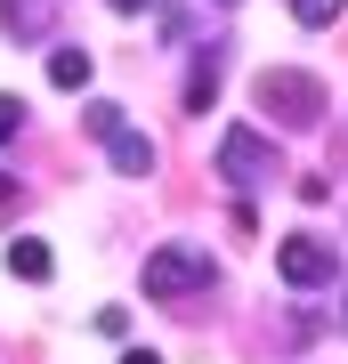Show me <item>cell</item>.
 I'll return each instance as SVG.
<instances>
[{
    "mask_svg": "<svg viewBox=\"0 0 348 364\" xmlns=\"http://www.w3.org/2000/svg\"><path fill=\"white\" fill-rule=\"evenodd\" d=\"M251 105L268 122H284V130H316V122H324V81L300 73V65H268L251 81Z\"/></svg>",
    "mask_w": 348,
    "mask_h": 364,
    "instance_id": "1",
    "label": "cell"
},
{
    "mask_svg": "<svg viewBox=\"0 0 348 364\" xmlns=\"http://www.w3.org/2000/svg\"><path fill=\"white\" fill-rule=\"evenodd\" d=\"M211 284V251L203 243H162L146 251V299H186Z\"/></svg>",
    "mask_w": 348,
    "mask_h": 364,
    "instance_id": "2",
    "label": "cell"
},
{
    "mask_svg": "<svg viewBox=\"0 0 348 364\" xmlns=\"http://www.w3.org/2000/svg\"><path fill=\"white\" fill-rule=\"evenodd\" d=\"M275 275H284L292 291H316V284L340 275V251L316 243V235H284V243H275Z\"/></svg>",
    "mask_w": 348,
    "mask_h": 364,
    "instance_id": "3",
    "label": "cell"
},
{
    "mask_svg": "<svg viewBox=\"0 0 348 364\" xmlns=\"http://www.w3.org/2000/svg\"><path fill=\"white\" fill-rule=\"evenodd\" d=\"M219 178H227V186H259V178H275V146L259 138V130H227V138H219Z\"/></svg>",
    "mask_w": 348,
    "mask_h": 364,
    "instance_id": "4",
    "label": "cell"
},
{
    "mask_svg": "<svg viewBox=\"0 0 348 364\" xmlns=\"http://www.w3.org/2000/svg\"><path fill=\"white\" fill-rule=\"evenodd\" d=\"M219 81H227V49L211 41V49H194V73H186V114H211Z\"/></svg>",
    "mask_w": 348,
    "mask_h": 364,
    "instance_id": "5",
    "label": "cell"
},
{
    "mask_svg": "<svg viewBox=\"0 0 348 364\" xmlns=\"http://www.w3.org/2000/svg\"><path fill=\"white\" fill-rule=\"evenodd\" d=\"M105 154H114V170H122V178H146V170H154V138L122 122V130L105 138Z\"/></svg>",
    "mask_w": 348,
    "mask_h": 364,
    "instance_id": "6",
    "label": "cell"
},
{
    "mask_svg": "<svg viewBox=\"0 0 348 364\" xmlns=\"http://www.w3.org/2000/svg\"><path fill=\"white\" fill-rule=\"evenodd\" d=\"M9 275H16V284H49V275H57L49 243H41V235H16V243H9Z\"/></svg>",
    "mask_w": 348,
    "mask_h": 364,
    "instance_id": "7",
    "label": "cell"
},
{
    "mask_svg": "<svg viewBox=\"0 0 348 364\" xmlns=\"http://www.w3.org/2000/svg\"><path fill=\"white\" fill-rule=\"evenodd\" d=\"M0 25H9L16 41H33L41 25H49V0H0Z\"/></svg>",
    "mask_w": 348,
    "mask_h": 364,
    "instance_id": "8",
    "label": "cell"
},
{
    "mask_svg": "<svg viewBox=\"0 0 348 364\" xmlns=\"http://www.w3.org/2000/svg\"><path fill=\"white\" fill-rule=\"evenodd\" d=\"M49 81L57 90H81L90 81V49H49Z\"/></svg>",
    "mask_w": 348,
    "mask_h": 364,
    "instance_id": "9",
    "label": "cell"
},
{
    "mask_svg": "<svg viewBox=\"0 0 348 364\" xmlns=\"http://www.w3.org/2000/svg\"><path fill=\"white\" fill-rule=\"evenodd\" d=\"M81 130H90V138H114V130H122V105H105V97L81 105Z\"/></svg>",
    "mask_w": 348,
    "mask_h": 364,
    "instance_id": "10",
    "label": "cell"
},
{
    "mask_svg": "<svg viewBox=\"0 0 348 364\" xmlns=\"http://www.w3.org/2000/svg\"><path fill=\"white\" fill-rule=\"evenodd\" d=\"M340 9H348V0H292L300 25H340Z\"/></svg>",
    "mask_w": 348,
    "mask_h": 364,
    "instance_id": "11",
    "label": "cell"
},
{
    "mask_svg": "<svg viewBox=\"0 0 348 364\" xmlns=\"http://www.w3.org/2000/svg\"><path fill=\"white\" fill-rule=\"evenodd\" d=\"M16 130H25V97H9V90H0V146H9Z\"/></svg>",
    "mask_w": 348,
    "mask_h": 364,
    "instance_id": "12",
    "label": "cell"
},
{
    "mask_svg": "<svg viewBox=\"0 0 348 364\" xmlns=\"http://www.w3.org/2000/svg\"><path fill=\"white\" fill-rule=\"evenodd\" d=\"M122 364H162V356H154V348H130V356H122Z\"/></svg>",
    "mask_w": 348,
    "mask_h": 364,
    "instance_id": "13",
    "label": "cell"
},
{
    "mask_svg": "<svg viewBox=\"0 0 348 364\" xmlns=\"http://www.w3.org/2000/svg\"><path fill=\"white\" fill-rule=\"evenodd\" d=\"M105 9H122V16H130V9H146V0H105Z\"/></svg>",
    "mask_w": 348,
    "mask_h": 364,
    "instance_id": "14",
    "label": "cell"
},
{
    "mask_svg": "<svg viewBox=\"0 0 348 364\" xmlns=\"http://www.w3.org/2000/svg\"><path fill=\"white\" fill-rule=\"evenodd\" d=\"M0 203H9V178H0Z\"/></svg>",
    "mask_w": 348,
    "mask_h": 364,
    "instance_id": "15",
    "label": "cell"
},
{
    "mask_svg": "<svg viewBox=\"0 0 348 364\" xmlns=\"http://www.w3.org/2000/svg\"><path fill=\"white\" fill-rule=\"evenodd\" d=\"M227 9H235V0H227Z\"/></svg>",
    "mask_w": 348,
    "mask_h": 364,
    "instance_id": "16",
    "label": "cell"
}]
</instances>
